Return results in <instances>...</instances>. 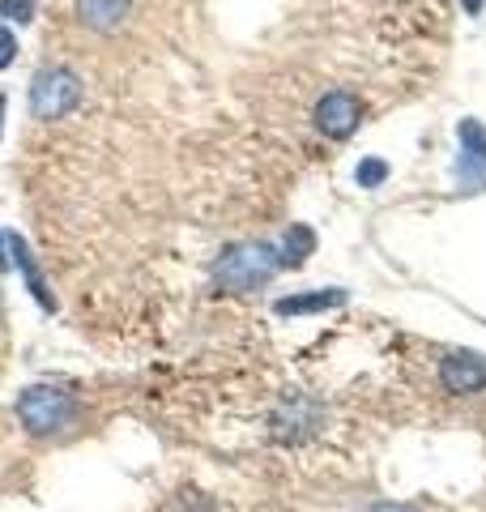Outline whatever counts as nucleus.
<instances>
[{"instance_id": "3", "label": "nucleus", "mask_w": 486, "mask_h": 512, "mask_svg": "<svg viewBox=\"0 0 486 512\" xmlns=\"http://www.w3.org/2000/svg\"><path fill=\"white\" fill-rule=\"evenodd\" d=\"M81 99H86V82H81L69 64H43V69L30 77L26 103H30V116H35L39 124L73 116V111L81 107Z\"/></svg>"}, {"instance_id": "19", "label": "nucleus", "mask_w": 486, "mask_h": 512, "mask_svg": "<svg viewBox=\"0 0 486 512\" xmlns=\"http://www.w3.org/2000/svg\"><path fill=\"white\" fill-rule=\"evenodd\" d=\"M0 120H5V94H0Z\"/></svg>"}, {"instance_id": "16", "label": "nucleus", "mask_w": 486, "mask_h": 512, "mask_svg": "<svg viewBox=\"0 0 486 512\" xmlns=\"http://www.w3.org/2000/svg\"><path fill=\"white\" fill-rule=\"evenodd\" d=\"M367 512H418L414 504H401V500H380V504H371Z\"/></svg>"}, {"instance_id": "4", "label": "nucleus", "mask_w": 486, "mask_h": 512, "mask_svg": "<svg viewBox=\"0 0 486 512\" xmlns=\"http://www.w3.org/2000/svg\"><path fill=\"white\" fill-rule=\"evenodd\" d=\"M324 423H329V406H324L320 397L299 393V389L282 393L278 406L269 410V440L295 448V444H307L312 436H320Z\"/></svg>"}, {"instance_id": "5", "label": "nucleus", "mask_w": 486, "mask_h": 512, "mask_svg": "<svg viewBox=\"0 0 486 512\" xmlns=\"http://www.w3.org/2000/svg\"><path fill=\"white\" fill-rule=\"evenodd\" d=\"M312 124H316V133H324L329 141H346V137L359 133V124H363V99L354 90L320 94L316 107H312Z\"/></svg>"}, {"instance_id": "8", "label": "nucleus", "mask_w": 486, "mask_h": 512, "mask_svg": "<svg viewBox=\"0 0 486 512\" xmlns=\"http://www.w3.org/2000/svg\"><path fill=\"white\" fill-rule=\"evenodd\" d=\"M5 248H9V265H18V274L26 282L30 299H35L43 312H56V295H52V286H47V278H43V269L35 261V252H30V244H26L18 231H5Z\"/></svg>"}, {"instance_id": "1", "label": "nucleus", "mask_w": 486, "mask_h": 512, "mask_svg": "<svg viewBox=\"0 0 486 512\" xmlns=\"http://www.w3.org/2000/svg\"><path fill=\"white\" fill-rule=\"evenodd\" d=\"M278 274H282V261L273 239H235V244H226L214 256V269H209L214 286L226 295H252Z\"/></svg>"}, {"instance_id": "2", "label": "nucleus", "mask_w": 486, "mask_h": 512, "mask_svg": "<svg viewBox=\"0 0 486 512\" xmlns=\"http://www.w3.org/2000/svg\"><path fill=\"white\" fill-rule=\"evenodd\" d=\"M13 410H18V423L26 427V436L35 440L64 436L81 419V402L69 389H60V384H30V389L18 393Z\"/></svg>"}, {"instance_id": "14", "label": "nucleus", "mask_w": 486, "mask_h": 512, "mask_svg": "<svg viewBox=\"0 0 486 512\" xmlns=\"http://www.w3.org/2000/svg\"><path fill=\"white\" fill-rule=\"evenodd\" d=\"M13 60H18V35H13V26L0 22V69H9Z\"/></svg>"}, {"instance_id": "7", "label": "nucleus", "mask_w": 486, "mask_h": 512, "mask_svg": "<svg viewBox=\"0 0 486 512\" xmlns=\"http://www.w3.org/2000/svg\"><path fill=\"white\" fill-rule=\"evenodd\" d=\"M440 389L452 397H474L486 393V359L478 350H448L440 359Z\"/></svg>"}, {"instance_id": "17", "label": "nucleus", "mask_w": 486, "mask_h": 512, "mask_svg": "<svg viewBox=\"0 0 486 512\" xmlns=\"http://www.w3.org/2000/svg\"><path fill=\"white\" fill-rule=\"evenodd\" d=\"M461 9L469 13V18H478V13L486 9V0H461Z\"/></svg>"}, {"instance_id": "11", "label": "nucleus", "mask_w": 486, "mask_h": 512, "mask_svg": "<svg viewBox=\"0 0 486 512\" xmlns=\"http://www.w3.org/2000/svg\"><path fill=\"white\" fill-rule=\"evenodd\" d=\"M278 244V261H282V269H299L307 256L316 252V231L307 227V222H290V227L273 239Z\"/></svg>"}, {"instance_id": "13", "label": "nucleus", "mask_w": 486, "mask_h": 512, "mask_svg": "<svg viewBox=\"0 0 486 512\" xmlns=\"http://www.w3.org/2000/svg\"><path fill=\"white\" fill-rule=\"evenodd\" d=\"M0 18H5V26L35 22V0H0Z\"/></svg>"}, {"instance_id": "18", "label": "nucleus", "mask_w": 486, "mask_h": 512, "mask_svg": "<svg viewBox=\"0 0 486 512\" xmlns=\"http://www.w3.org/2000/svg\"><path fill=\"white\" fill-rule=\"evenodd\" d=\"M9 265V248H5V235H0V269Z\"/></svg>"}, {"instance_id": "9", "label": "nucleus", "mask_w": 486, "mask_h": 512, "mask_svg": "<svg viewBox=\"0 0 486 512\" xmlns=\"http://www.w3.org/2000/svg\"><path fill=\"white\" fill-rule=\"evenodd\" d=\"M73 9H77V22L99 30V35H111V30H120L133 18V0H73Z\"/></svg>"}, {"instance_id": "15", "label": "nucleus", "mask_w": 486, "mask_h": 512, "mask_svg": "<svg viewBox=\"0 0 486 512\" xmlns=\"http://www.w3.org/2000/svg\"><path fill=\"white\" fill-rule=\"evenodd\" d=\"M175 512H218V504H209V500H180V504H175Z\"/></svg>"}, {"instance_id": "6", "label": "nucleus", "mask_w": 486, "mask_h": 512, "mask_svg": "<svg viewBox=\"0 0 486 512\" xmlns=\"http://www.w3.org/2000/svg\"><path fill=\"white\" fill-rule=\"evenodd\" d=\"M457 188L465 197L486 192V128L478 120H461L457 124Z\"/></svg>"}, {"instance_id": "10", "label": "nucleus", "mask_w": 486, "mask_h": 512, "mask_svg": "<svg viewBox=\"0 0 486 512\" xmlns=\"http://www.w3.org/2000/svg\"><path fill=\"white\" fill-rule=\"evenodd\" d=\"M350 295L342 286H329V291H307V295H282L273 299V312L278 316H316V312H329V308H342Z\"/></svg>"}, {"instance_id": "12", "label": "nucleus", "mask_w": 486, "mask_h": 512, "mask_svg": "<svg viewBox=\"0 0 486 512\" xmlns=\"http://www.w3.org/2000/svg\"><path fill=\"white\" fill-rule=\"evenodd\" d=\"M388 175H393V167H388L384 158H363V163L354 167V184L359 188H384Z\"/></svg>"}]
</instances>
